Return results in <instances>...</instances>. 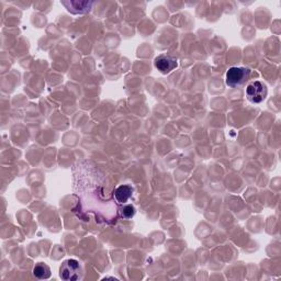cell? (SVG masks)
Masks as SVG:
<instances>
[{
  "label": "cell",
  "instance_id": "obj_6",
  "mask_svg": "<svg viewBox=\"0 0 281 281\" xmlns=\"http://www.w3.org/2000/svg\"><path fill=\"white\" fill-rule=\"evenodd\" d=\"M132 192L133 188L131 186H129V184H123V186H120L114 192L115 200L118 201V203L123 204L131 198Z\"/></svg>",
  "mask_w": 281,
  "mask_h": 281
},
{
  "label": "cell",
  "instance_id": "obj_4",
  "mask_svg": "<svg viewBox=\"0 0 281 281\" xmlns=\"http://www.w3.org/2000/svg\"><path fill=\"white\" fill-rule=\"evenodd\" d=\"M155 67L166 75L178 67V60L169 55H159L155 58Z\"/></svg>",
  "mask_w": 281,
  "mask_h": 281
},
{
  "label": "cell",
  "instance_id": "obj_8",
  "mask_svg": "<svg viewBox=\"0 0 281 281\" xmlns=\"http://www.w3.org/2000/svg\"><path fill=\"white\" fill-rule=\"evenodd\" d=\"M134 214H135V209H134V206H132V205L124 206L122 210V217L125 219H131L134 217Z\"/></svg>",
  "mask_w": 281,
  "mask_h": 281
},
{
  "label": "cell",
  "instance_id": "obj_5",
  "mask_svg": "<svg viewBox=\"0 0 281 281\" xmlns=\"http://www.w3.org/2000/svg\"><path fill=\"white\" fill-rule=\"evenodd\" d=\"M71 13H86L89 12L93 5L92 2H63L62 3Z\"/></svg>",
  "mask_w": 281,
  "mask_h": 281
},
{
  "label": "cell",
  "instance_id": "obj_7",
  "mask_svg": "<svg viewBox=\"0 0 281 281\" xmlns=\"http://www.w3.org/2000/svg\"><path fill=\"white\" fill-rule=\"evenodd\" d=\"M33 275L39 279H48L51 277V269L48 265L39 263L33 268Z\"/></svg>",
  "mask_w": 281,
  "mask_h": 281
},
{
  "label": "cell",
  "instance_id": "obj_2",
  "mask_svg": "<svg viewBox=\"0 0 281 281\" xmlns=\"http://www.w3.org/2000/svg\"><path fill=\"white\" fill-rule=\"evenodd\" d=\"M250 76V71L245 67H231L226 73V85L231 88L242 86Z\"/></svg>",
  "mask_w": 281,
  "mask_h": 281
},
{
  "label": "cell",
  "instance_id": "obj_1",
  "mask_svg": "<svg viewBox=\"0 0 281 281\" xmlns=\"http://www.w3.org/2000/svg\"><path fill=\"white\" fill-rule=\"evenodd\" d=\"M83 275V269L81 266L76 260H67L63 262L60 268V276L63 280L74 281L79 280Z\"/></svg>",
  "mask_w": 281,
  "mask_h": 281
},
{
  "label": "cell",
  "instance_id": "obj_3",
  "mask_svg": "<svg viewBox=\"0 0 281 281\" xmlns=\"http://www.w3.org/2000/svg\"><path fill=\"white\" fill-rule=\"evenodd\" d=\"M247 98L253 103H261L267 97V87L261 81H253L246 88Z\"/></svg>",
  "mask_w": 281,
  "mask_h": 281
}]
</instances>
